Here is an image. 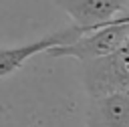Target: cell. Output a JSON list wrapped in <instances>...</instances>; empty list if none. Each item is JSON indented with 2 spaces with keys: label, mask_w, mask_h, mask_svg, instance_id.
<instances>
[{
  "label": "cell",
  "mask_w": 129,
  "mask_h": 127,
  "mask_svg": "<svg viewBox=\"0 0 129 127\" xmlns=\"http://www.w3.org/2000/svg\"><path fill=\"white\" fill-rule=\"evenodd\" d=\"M127 36H129V8H125L121 14H117L107 24H101L93 30L83 32L73 42L58 44V46L44 50V54H48L50 58L71 56V58L85 62V60L99 58V56L119 50L123 46V42L127 40Z\"/></svg>",
  "instance_id": "6da1fadb"
},
{
  "label": "cell",
  "mask_w": 129,
  "mask_h": 127,
  "mask_svg": "<svg viewBox=\"0 0 129 127\" xmlns=\"http://www.w3.org/2000/svg\"><path fill=\"white\" fill-rule=\"evenodd\" d=\"M83 83L93 97L129 93V54L119 48L111 54L83 62Z\"/></svg>",
  "instance_id": "7a4b0ae2"
},
{
  "label": "cell",
  "mask_w": 129,
  "mask_h": 127,
  "mask_svg": "<svg viewBox=\"0 0 129 127\" xmlns=\"http://www.w3.org/2000/svg\"><path fill=\"white\" fill-rule=\"evenodd\" d=\"M85 30L77 24L73 26H67V28H60L56 32H50L38 40H32V42H24V44H18V46H8V48H0V79L16 73L28 58H32L34 54H40L52 46H58V44H69L73 42L75 38H79Z\"/></svg>",
  "instance_id": "3957f363"
},
{
  "label": "cell",
  "mask_w": 129,
  "mask_h": 127,
  "mask_svg": "<svg viewBox=\"0 0 129 127\" xmlns=\"http://www.w3.org/2000/svg\"><path fill=\"white\" fill-rule=\"evenodd\" d=\"M56 4L85 32L107 24L125 8H129V0H56Z\"/></svg>",
  "instance_id": "277c9868"
},
{
  "label": "cell",
  "mask_w": 129,
  "mask_h": 127,
  "mask_svg": "<svg viewBox=\"0 0 129 127\" xmlns=\"http://www.w3.org/2000/svg\"><path fill=\"white\" fill-rule=\"evenodd\" d=\"M89 127H129V93L93 97Z\"/></svg>",
  "instance_id": "5b68a950"
},
{
  "label": "cell",
  "mask_w": 129,
  "mask_h": 127,
  "mask_svg": "<svg viewBox=\"0 0 129 127\" xmlns=\"http://www.w3.org/2000/svg\"><path fill=\"white\" fill-rule=\"evenodd\" d=\"M121 48H123V50H125V52L129 54V36H127V40L123 42V46H121Z\"/></svg>",
  "instance_id": "8992f818"
}]
</instances>
